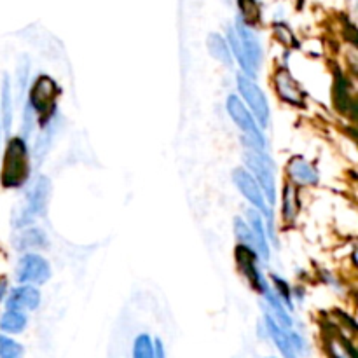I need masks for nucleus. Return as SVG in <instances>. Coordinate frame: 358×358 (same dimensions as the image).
I'll use <instances>...</instances> for the list:
<instances>
[{
  "instance_id": "obj_20",
  "label": "nucleus",
  "mask_w": 358,
  "mask_h": 358,
  "mask_svg": "<svg viewBox=\"0 0 358 358\" xmlns=\"http://www.w3.org/2000/svg\"><path fill=\"white\" fill-rule=\"evenodd\" d=\"M299 213V196L297 189L292 184H287L283 187V219L287 222H292Z\"/></svg>"
},
{
  "instance_id": "obj_8",
  "label": "nucleus",
  "mask_w": 358,
  "mask_h": 358,
  "mask_svg": "<svg viewBox=\"0 0 358 358\" xmlns=\"http://www.w3.org/2000/svg\"><path fill=\"white\" fill-rule=\"evenodd\" d=\"M234 257H236L238 268H240V271L243 273V276L247 278V282L250 283L252 289H255L259 294H262V296H264V292L269 289V287H268V283H266V280L262 278L257 264H255V259H257L255 252H252L250 248L240 245V247L236 248V254H234Z\"/></svg>"
},
{
  "instance_id": "obj_27",
  "label": "nucleus",
  "mask_w": 358,
  "mask_h": 358,
  "mask_svg": "<svg viewBox=\"0 0 358 358\" xmlns=\"http://www.w3.org/2000/svg\"><path fill=\"white\" fill-rule=\"evenodd\" d=\"M234 233H236L238 240H240V243L243 245V247L250 248V250L255 252V255H257V243H255L254 234H252L250 227H248V224L245 222V220L234 219Z\"/></svg>"
},
{
  "instance_id": "obj_1",
  "label": "nucleus",
  "mask_w": 358,
  "mask_h": 358,
  "mask_svg": "<svg viewBox=\"0 0 358 358\" xmlns=\"http://www.w3.org/2000/svg\"><path fill=\"white\" fill-rule=\"evenodd\" d=\"M30 175V159H28L27 140L21 136L9 138L3 152V164L0 180L6 189H17L28 180Z\"/></svg>"
},
{
  "instance_id": "obj_34",
  "label": "nucleus",
  "mask_w": 358,
  "mask_h": 358,
  "mask_svg": "<svg viewBox=\"0 0 358 358\" xmlns=\"http://www.w3.org/2000/svg\"><path fill=\"white\" fill-rule=\"evenodd\" d=\"M266 358H276V357H266Z\"/></svg>"
},
{
  "instance_id": "obj_22",
  "label": "nucleus",
  "mask_w": 358,
  "mask_h": 358,
  "mask_svg": "<svg viewBox=\"0 0 358 358\" xmlns=\"http://www.w3.org/2000/svg\"><path fill=\"white\" fill-rule=\"evenodd\" d=\"M45 245V234L41 229H27L21 236H17L16 247L20 250H30V248H38Z\"/></svg>"
},
{
  "instance_id": "obj_10",
  "label": "nucleus",
  "mask_w": 358,
  "mask_h": 358,
  "mask_svg": "<svg viewBox=\"0 0 358 358\" xmlns=\"http://www.w3.org/2000/svg\"><path fill=\"white\" fill-rule=\"evenodd\" d=\"M227 112H229L231 119L238 124V128L245 133V136H257V138H262V133L259 129V124L255 122L254 115L250 114L247 105L240 98L234 96V94H231L227 98Z\"/></svg>"
},
{
  "instance_id": "obj_31",
  "label": "nucleus",
  "mask_w": 358,
  "mask_h": 358,
  "mask_svg": "<svg viewBox=\"0 0 358 358\" xmlns=\"http://www.w3.org/2000/svg\"><path fill=\"white\" fill-rule=\"evenodd\" d=\"M6 287H7L6 282H0V301H2L3 294H6Z\"/></svg>"
},
{
  "instance_id": "obj_26",
  "label": "nucleus",
  "mask_w": 358,
  "mask_h": 358,
  "mask_svg": "<svg viewBox=\"0 0 358 358\" xmlns=\"http://www.w3.org/2000/svg\"><path fill=\"white\" fill-rule=\"evenodd\" d=\"M24 348L23 345L9 336L0 334V358H23Z\"/></svg>"
},
{
  "instance_id": "obj_21",
  "label": "nucleus",
  "mask_w": 358,
  "mask_h": 358,
  "mask_svg": "<svg viewBox=\"0 0 358 358\" xmlns=\"http://www.w3.org/2000/svg\"><path fill=\"white\" fill-rule=\"evenodd\" d=\"M131 358H156V341L149 334H138L133 341Z\"/></svg>"
},
{
  "instance_id": "obj_32",
  "label": "nucleus",
  "mask_w": 358,
  "mask_h": 358,
  "mask_svg": "<svg viewBox=\"0 0 358 358\" xmlns=\"http://www.w3.org/2000/svg\"><path fill=\"white\" fill-rule=\"evenodd\" d=\"M0 149H2V122H0Z\"/></svg>"
},
{
  "instance_id": "obj_12",
  "label": "nucleus",
  "mask_w": 358,
  "mask_h": 358,
  "mask_svg": "<svg viewBox=\"0 0 358 358\" xmlns=\"http://www.w3.org/2000/svg\"><path fill=\"white\" fill-rule=\"evenodd\" d=\"M275 86L278 91L280 96L285 101L292 105H303V93H301L299 84L294 80V77L290 76L289 70L280 69L275 73Z\"/></svg>"
},
{
  "instance_id": "obj_5",
  "label": "nucleus",
  "mask_w": 358,
  "mask_h": 358,
  "mask_svg": "<svg viewBox=\"0 0 358 358\" xmlns=\"http://www.w3.org/2000/svg\"><path fill=\"white\" fill-rule=\"evenodd\" d=\"M238 90H240L241 96L247 101L248 108H250V114L254 115L255 122L262 128H266L269 122V103L266 100V94L262 93L261 87L255 84V80L252 77L240 73L238 76Z\"/></svg>"
},
{
  "instance_id": "obj_16",
  "label": "nucleus",
  "mask_w": 358,
  "mask_h": 358,
  "mask_svg": "<svg viewBox=\"0 0 358 358\" xmlns=\"http://www.w3.org/2000/svg\"><path fill=\"white\" fill-rule=\"evenodd\" d=\"M0 122L3 131L9 133L13 126V86L7 73H3L0 84Z\"/></svg>"
},
{
  "instance_id": "obj_28",
  "label": "nucleus",
  "mask_w": 358,
  "mask_h": 358,
  "mask_svg": "<svg viewBox=\"0 0 358 358\" xmlns=\"http://www.w3.org/2000/svg\"><path fill=\"white\" fill-rule=\"evenodd\" d=\"M35 122H37L35 112L31 110L30 105L27 103V107H24V110H23V121H21V133H23V136H21V138L27 140V136L30 135L31 129H34Z\"/></svg>"
},
{
  "instance_id": "obj_18",
  "label": "nucleus",
  "mask_w": 358,
  "mask_h": 358,
  "mask_svg": "<svg viewBox=\"0 0 358 358\" xmlns=\"http://www.w3.org/2000/svg\"><path fill=\"white\" fill-rule=\"evenodd\" d=\"M334 94H336V105H338L339 112H350L355 110V103H353L352 93H350V84L345 79V76L338 73L336 76V86H334Z\"/></svg>"
},
{
  "instance_id": "obj_23",
  "label": "nucleus",
  "mask_w": 358,
  "mask_h": 358,
  "mask_svg": "<svg viewBox=\"0 0 358 358\" xmlns=\"http://www.w3.org/2000/svg\"><path fill=\"white\" fill-rule=\"evenodd\" d=\"M55 124H56V122L51 121L48 126H44L41 136L37 138V143H35V159H37V161L44 159V156L48 154L49 147H51V140H52V136H55V133H56V126Z\"/></svg>"
},
{
  "instance_id": "obj_15",
  "label": "nucleus",
  "mask_w": 358,
  "mask_h": 358,
  "mask_svg": "<svg viewBox=\"0 0 358 358\" xmlns=\"http://www.w3.org/2000/svg\"><path fill=\"white\" fill-rule=\"evenodd\" d=\"M266 327H268L269 338L273 339V343H275L276 348H278V352L282 353L283 358H299L297 357L296 350H294L292 343H290L289 332L283 331L268 313H266Z\"/></svg>"
},
{
  "instance_id": "obj_29",
  "label": "nucleus",
  "mask_w": 358,
  "mask_h": 358,
  "mask_svg": "<svg viewBox=\"0 0 358 358\" xmlns=\"http://www.w3.org/2000/svg\"><path fill=\"white\" fill-rule=\"evenodd\" d=\"M273 285H275V290L278 292V296H276V297H278V299H280V297H283V299L289 303V308H292V306H290V289H289V285H287V283L283 282L280 276H273Z\"/></svg>"
},
{
  "instance_id": "obj_11",
  "label": "nucleus",
  "mask_w": 358,
  "mask_h": 358,
  "mask_svg": "<svg viewBox=\"0 0 358 358\" xmlns=\"http://www.w3.org/2000/svg\"><path fill=\"white\" fill-rule=\"evenodd\" d=\"M7 310L13 311H34L41 304V292L31 285H21L17 289L10 290L7 296Z\"/></svg>"
},
{
  "instance_id": "obj_24",
  "label": "nucleus",
  "mask_w": 358,
  "mask_h": 358,
  "mask_svg": "<svg viewBox=\"0 0 358 358\" xmlns=\"http://www.w3.org/2000/svg\"><path fill=\"white\" fill-rule=\"evenodd\" d=\"M240 9L243 21L241 23L247 24V27H254L261 20V7H259L257 0H240Z\"/></svg>"
},
{
  "instance_id": "obj_7",
  "label": "nucleus",
  "mask_w": 358,
  "mask_h": 358,
  "mask_svg": "<svg viewBox=\"0 0 358 358\" xmlns=\"http://www.w3.org/2000/svg\"><path fill=\"white\" fill-rule=\"evenodd\" d=\"M233 182L238 187V191L243 194V198L247 199V201H250L252 205L257 208V212L264 213V215L271 220V210H269L268 201H266L261 187H259V184L255 182V178L252 177L250 171H247L245 168H236V170L233 171Z\"/></svg>"
},
{
  "instance_id": "obj_19",
  "label": "nucleus",
  "mask_w": 358,
  "mask_h": 358,
  "mask_svg": "<svg viewBox=\"0 0 358 358\" xmlns=\"http://www.w3.org/2000/svg\"><path fill=\"white\" fill-rule=\"evenodd\" d=\"M208 49L210 55L215 59H219L220 63H224L226 66L233 65V55H231L229 45L219 34L208 35Z\"/></svg>"
},
{
  "instance_id": "obj_30",
  "label": "nucleus",
  "mask_w": 358,
  "mask_h": 358,
  "mask_svg": "<svg viewBox=\"0 0 358 358\" xmlns=\"http://www.w3.org/2000/svg\"><path fill=\"white\" fill-rule=\"evenodd\" d=\"M156 358H166V352H164V346L159 339L156 341Z\"/></svg>"
},
{
  "instance_id": "obj_2",
  "label": "nucleus",
  "mask_w": 358,
  "mask_h": 358,
  "mask_svg": "<svg viewBox=\"0 0 358 358\" xmlns=\"http://www.w3.org/2000/svg\"><path fill=\"white\" fill-rule=\"evenodd\" d=\"M229 44L241 69L245 70V76L254 79L262 59V49L257 37L248 30L247 24L238 21L236 28H229Z\"/></svg>"
},
{
  "instance_id": "obj_33",
  "label": "nucleus",
  "mask_w": 358,
  "mask_h": 358,
  "mask_svg": "<svg viewBox=\"0 0 358 358\" xmlns=\"http://www.w3.org/2000/svg\"><path fill=\"white\" fill-rule=\"evenodd\" d=\"M226 2H233V0H226Z\"/></svg>"
},
{
  "instance_id": "obj_4",
  "label": "nucleus",
  "mask_w": 358,
  "mask_h": 358,
  "mask_svg": "<svg viewBox=\"0 0 358 358\" xmlns=\"http://www.w3.org/2000/svg\"><path fill=\"white\" fill-rule=\"evenodd\" d=\"M248 168L252 170V177L261 187L262 194H264L268 205H275L276 201V180H275V166H273L271 159L266 156L264 152H255L250 150L245 156Z\"/></svg>"
},
{
  "instance_id": "obj_3",
  "label": "nucleus",
  "mask_w": 358,
  "mask_h": 358,
  "mask_svg": "<svg viewBox=\"0 0 358 358\" xmlns=\"http://www.w3.org/2000/svg\"><path fill=\"white\" fill-rule=\"evenodd\" d=\"M59 96V87L56 80L49 76H38L34 80L30 90L28 105L35 112V117L38 119L41 126H48L52 121V115L56 110V100Z\"/></svg>"
},
{
  "instance_id": "obj_25",
  "label": "nucleus",
  "mask_w": 358,
  "mask_h": 358,
  "mask_svg": "<svg viewBox=\"0 0 358 358\" xmlns=\"http://www.w3.org/2000/svg\"><path fill=\"white\" fill-rule=\"evenodd\" d=\"M28 73H30V63H28L27 56H23V58L20 59V63H17V69H16V98H17V103H21L24 91H27Z\"/></svg>"
},
{
  "instance_id": "obj_14",
  "label": "nucleus",
  "mask_w": 358,
  "mask_h": 358,
  "mask_svg": "<svg viewBox=\"0 0 358 358\" xmlns=\"http://www.w3.org/2000/svg\"><path fill=\"white\" fill-rule=\"evenodd\" d=\"M287 171H289L290 178L299 185H315L318 182V173L315 171V168L299 156L289 161Z\"/></svg>"
},
{
  "instance_id": "obj_13",
  "label": "nucleus",
  "mask_w": 358,
  "mask_h": 358,
  "mask_svg": "<svg viewBox=\"0 0 358 358\" xmlns=\"http://www.w3.org/2000/svg\"><path fill=\"white\" fill-rule=\"evenodd\" d=\"M247 220L250 224V231L255 238V243H257V257L262 259V261H268L269 259V245L268 240H266V229L264 222H262V215L257 210L250 208L247 210Z\"/></svg>"
},
{
  "instance_id": "obj_9",
  "label": "nucleus",
  "mask_w": 358,
  "mask_h": 358,
  "mask_svg": "<svg viewBox=\"0 0 358 358\" xmlns=\"http://www.w3.org/2000/svg\"><path fill=\"white\" fill-rule=\"evenodd\" d=\"M49 196H51V182L48 177L41 175L31 185L27 198V210H24V219L27 217H41L48 210Z\"/></svg>"
},
{
  "instance_id": "obj_6",
  "label": "nucleus",
  "mask_w": 358,
  "mask_h": 358,
  "mask_svg": "<svg viewBox=\"0 0 358 358\" xmlns=\"http://www.w3.org/2000/svg\"><path fill=\"white\" fill-rule=\"evenodd\" d=\"M51 276L48 261L38 254H27L20 259L16 268V278L21 285H42Z\"/></svg>"
},
{
  "instance_id": "obj_17",
  "label": "nucleus",
  "mask_w": 358,
  "mask_h": 358,
  "mask_svg": "<svg viewBox=\"0 0 358 358\" xmlns=\"http://www.w3.org/2000/svg\"><path fill=\"white\" fill-rule=\"evenodd\" d=\"M28 318L27 315L21 313V311H13L7 310L6 313L0 317V331L6 332V334H20L27 329Z\"/></svg>"
}]
</instances>
